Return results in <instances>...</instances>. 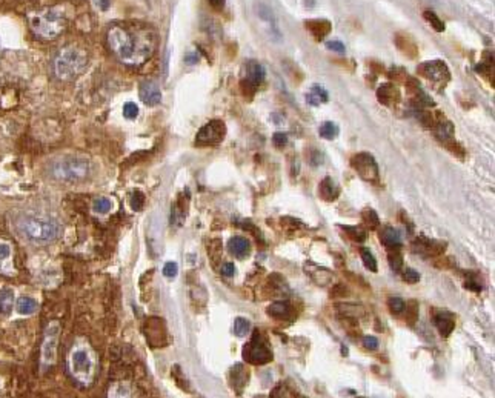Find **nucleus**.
Wrapping results in <instances>:
<instances>
[{
    "instance_id": "obj_1",
    "label": "nucleus",
    "mask_w": 495,
    "mask_h": 398,
    "mask_svg": "<svg viewBox=\"0 0 495 398\" xmlns=\"http://www.w3.org/2000/svg\"><path fill=\"white\" fill-rule=\"evenodd\" d=\"M106 40L116 57L129 66L143 65L158 43L157 34L151 26L137 23L113 25L106 34Z\"/></svg>"
},
{
    "instance_id": "obj_2",
    "label": "nucleus",
    "mask_w": 495,
    "mask_h": 398,
    "mask_svg": "<svg viewBox=\"0 0 495 398\" xmlns=\"http://www.w3.org/2000/svg\"><path fill=\"white\" fill-rule=\"evenodd\" d=\"M29 28L35 37L42 40H54L66 28V14L60 6L43 8L28 15Z\"/></svg>"
},
{
    "instance_id": "obj_3",
    "label": "nucleus",
    "mask_w": 495,
    "mask_h": 398,
    "mask_svg": "<svg viewBox=\"0 0 495 398\" xmlns=\"http://www.w3.org/2000/svg\"><path fill=\"white\" fill-rule=\"evenodd\" d=\"M22 237L32 245H48L59 237L60 228L56 220L45 215H23L19 222Z\"/></svg>"
},
{
    "instance_id": "obj_4",
    "label": "nucleus",
    "mask_w": 495,
    "mask_h": 398,
    "mask_svg": "<svg viewBox=\"0 0 495 398\" xmlns=\"http://www.w3.org/2000/svg\"><path fill=\"white\" fill-rule=\"evenodd\" d=\"M88 65V54L77 46L62 48L52 62V71L59 80L69 82L79 77Z\"/></svg>"
},
{
    "instance_id": "obj_5",
    "label": "nucleus",
    "mask_w": 495,
    "mask_h": 398,
    "mask_svg": "<svg viewBox=\"0 0 495 398\" xmlns=\"http://www.w3.org/2000/svg\"><path fill=\"white\" fill-rule=\"evenodd\" d=\"M68 371L76 382L88 386L94 378L96 372V360L90 346L85 343H77L69 351L68 355Z\"/></svg>"
},
{
    "instance_id": "obj_6",
    "label": "nucleus",
    "mask_w": 495,
    "mask_h": 398,
    "mask_svg": "<svg viewBox=\"0 0 495 398\" xmlns=\"http://www.w3.org/2000/svg\"><path fill=\"white\" fill-rule=\"evenodd\" d=\"M91 172V163L85 157L69 155L57 158L51 165V175L62 182H80Z\"/></svg>"
},
{
    "instance_id": "obj_7",
    "label": "nucleus",
    "mask_w": 495,
    "mask_h": 398,
    "mask_svg": "<svg viewBox=\"0 0 495 398\" xmlns=\"http://www.w3.org/2000/svg\"><path fill=\"white\" fill-rule=\"evenodd\" d=\"M243 360L254 366H263L272 361V351L260 329H255L249 343L243 346Z\"/></svg>"
},
{
    "instance_id": "obj_8",
    "label": "nucleus",
    "mask_w": 495,
    "mask_h": 398,
    "mask_svg": "<svg viewBox=\"0 0 495 398\" xmlns=\"http://www.w3.org/2000/svg\"><path fill=\"white\" fill-rule=\"evenodd\" d=\"M351 166L360 175L362 180H365V182L372 183V185H377L380 182V168L372 154L359 152L356 155H352Z\"/></svg>"
},
{
    "instance_id": "obj_9",
    "label": "nucleus",
    "mask_w": 495,
    "mask_h": 398,
    "mask_svg": "<svg viewBox=\"0 0 495 398\" xmlns=\"http://www.w3.org/2000/svg\"><path fill=\"white\" fill-rule=\"evenodd\" d=\"M60 337V324L57 321H51L46 329H45V337H43V345H42V368H51L56 363L57 360V343Z\"/></svg>"
},
{
    "instance_id": "obj_10",
    "label": "nucleus",
    "mask_w": 495,
    "mask_h": 398,
    "mask_svg": "<svg viewBox=\"0 0 495 398\" xmlns=\"http://www.w3.org/2000/svg\"><path fill=\"white\" fill-rule=\"evenodd\" d=\"M417 72L424 77L426 80H429L431 83H434L435 86L443 89L448 82L451 80V72L448 65L443 60H431V62H423L418 65Z\"/></svg>"
},
{
    "instance_id": "obj_11",
    "label": "nucleus",
    "mask_w": 495,
    "mask_h": 398,
    "mask_svg": "<svg viewBox=\"0 0 495 398\" xmlns=\"http://www.w3.org/2000/svg\"><path fill=\"white\" fill-rule=\"evenodd\" d=\"M226 137V125L223 120H211L199 130L196 135V144L200 148L217 146Z\"/></svg>"
},
{
    "instance_id": "obj_12",
    "label": "nucleus",
    "mask_w": 495,
    "mask_h": 398,
    "mask_svg": "<svg viewBox=\"0 0 495 398\" xmlns=\"http://www.w3.org/2000/svg\"><path fill=\"white\" fill-rule=\"evenodd\" d=\"M264 76H266V72H264V68L258 62H254V60L248 62L245 65V79L240 82L243 96L251 100L257 91L258 85L263 83Z\"/></svg>"
},
{
    "instance_id": "obj_13",
    "label": "nucleus",
    "mask_w": 495,
    "mask_h": 398,
    "mask_svg": "<svg viewBox=\"0 0 495 398\" xmlns=\"http://www.w3.org/2000/svg\"><path fill=\"white\" fill-rule=\"evenodd\" d=\"M412 246L418 254H421L424 257H438L443 254L446 249V243L435 242V240H431L426 237H418Z\"/></svg>"
},
{
    "instance_id": "obj_14",
    "label": "nucleus",
    "mask_w": 495,
    "mask_h": 398,
    "mask_svg": "<svg viewBox=\"0 0 495 398\" xmlns=\"http://www.w3.org/2000/svg\"><path fill=\"white\" fill-rule=\"evenodd\" d=\"M305 274H308V277L318 286H328L334 280V274L328 267L318 266L312 262L305 263Z\"/></svg>"
},
{
    "instance_id": "obj_15",
    "label": "nucleus",
    "mask_w": 495,
    "mask_h": 398,
    "mask_svg": "<svg viewBox=\"0 0 495 398\" xmlns=\"http://www.w3.org/2000/svg\"><path fill=\"white\" fill-rule=\"evenodd\" d=\"M138 96H140V100L143 102L145 105L148 106H155L160 103L162 100V91H160V88H158V85L155 82H143L140 85V89H138Z\"/></svg>"
},
{
    "instance_id": "obj_16",
    "label": "nucleus",
    "mask_w": 495,
    "mask_h": 398,
    "mask_svg": "<svg viewBox=\"0 0 495 398\" xmlns=\"http://www.w3.org/2000/svg\"><path fill=\"white\" fill-rule=\"evenodd\" d=\"M377 99L381 105L384 106H395L401 100L400 89L394 83H383L377 89Z\"/></svg>"
},
{
    "instance_id": "obj_17",
    "label": "nucleus",
    "mask_w": 495,
    "mask_h": 398,
    "mask_svg": "<svg viewBox=\"0 0 495 398\" xmlns=\"http://www.w3.org/2000/svg\"><path fill=\"white\" fill-rule=\"evenodd\" d=\"M305 28L309 31L314 40L322 42L329 35V32L332 29V23L326 19H309V20H305Z\"/></svg>"
},
{
    "instance_id": "obj_18",
    "label": "nucleus",
    "mask_w": 495,
    "mask_h": 398,
    "mask_svg": "<svg viewBox=\"0 0 495 398\" xmlns=\"http://www.w3.org/2000/svg\"><path fill=\"white\" fill-rule=\"evenodd\" d=\"M228 251L231 252L236 259L243 260V259H248L251 256V243L248 239L240 237V235H236V237H233L231 240H229Z\"/></svg>"
},
{
    "instance_id": "obj_19",
    "label": "nucleus",
    "mask_w": 495,
    "mask_h": 398,
    "mask_svg": "<svg viewBox=\"0 0 495 398\" xmlns=\"http://www.w3.org/2000/svg\"><path fill=\"white\" fill-rule=\"evenodd\" d=\"M432 130H434L435 137L440 141H443L445 144L454 138V131H455L454 130V125L448 119H445L443 116H440V114H438V117H437V120H435V123L432 126Z\"/></svg>"
},
{
    "instance_id": "obj_20",
    "label": "nucleus",
    "mask_w": 495,
    "mask_h": 398,
    "mask_svg": "<svg viewBox=\"0 0 495 398\" xmlns=\"http://www.w3.org/2000/svg\"><path fill=\"white\" fill-rule=\"evenodd\" d=\"M394 42H395V46L404 54V56H408L409 59H415L418 56V46L415 45V42H414V39L411 37V35L404 34V32H397Z\"/></svg>"
},
{
    "instance_id": "obj_21",
    "label": "nucleus",
    "mask_w": 495,
    "mask_h": 398,
    "mask_svg": "<svg viewBox=\"0 0 495 398\" xmlns=\"http://www.w3.org/2000/svg\"><path fill=\"white\" fill-rule=\"evenodd\" d=\"M434 323H435V326H437L440 335L445 337V338H448L452 334L454 328H455V318H454V315L449 314V312H446V311L437 312L434 315Z\"/></svg>"
},
{
    "instance_id": "obj_22",
    "label": "nucleus",
    "mask_w": 495,
    "mask_h": 398,
    "mask_svg": "<svg viewBox=\"0 0 495 398\" xmlns=\"http://www.w3.org/2000/svg\"><path fill=\"white\" fill-rule=\"evenodd\" d=\"M318 195H320L325 202H334V200H337L340 195V188L331 177H325L320 182V185H318Z\"/></svg>"
},
{
    "instance_id": "obj_23",
    "label": "nucleus",
    "mask_w": 495,
    "mask_h": 398,
    "mask_svg": "<svg viewBox=\"0 0 495 398\" xmlns=\"http://www.w3.org/2000/svg\"><path fill=\"white\" fill-rule=\"evenodd\" d=\"M266 314L275 320H285L292 317V306L288 301H275L266 307Z\"/></svg>"
},
{
    "instance_id": "obj_24",
    "label": "nucleus",
    "mask_w": 495,
    "mask_h": 398,
    "mask_svg": "<svg viewBox=\"0 0 495 398\" xmlns=\"http://www.w3.org/2000/svg\"><path fill=\"white\" fill-rule=\"evenodd\" d=\"M380 240L386 248H391V249H400V246H401V235L392 226H386L381 229Z\"/></svg>"
},
{
    "instance_id": "obj_25",
    "label": "nucleus",
    "mask_w": 495,
    "mask_h": 398,
    "mask_svg": "<svg viewBox=\"0 0 495 398\" xmlns=\"http://www.w3.org/2000/svg\"><path fill=\"white\" fill-rule=\"evenodd\" d=\"M248 377H249V374H248V371L245 369L243 365H236L231 371V386L234 388V391L240 395L242 391L245 389L246 383H248Z\"/></svg>"
},
{
    "instance_id": "obj_26",
    "label": "nucleus",
    "mask_w": 495,
    "mask_h": 398,
    "mask_svg": "<svg viewBox=\"0 0 495 398\" xmlns=\"http://www.w3.org/2000/svg\"><path fill=\"white\" fill-rule=\"evenodd\" d=\"M305 99H306V103L311 105V106H320L322 103H326V102H328L329 96H328L326 89H325L323 86H320V85H314V86H311L309 93L305 96Z\"/></svg>"
},
{
    "instance_id": "obj_27",
    "label": "nucleus",
    "mask_w": 495,
    "mask_h": 398,
    "mask_svg": "<svg viewBox=\"0 0 495 398\" xmlns=\"http://www.w3.org/2000/svg\"><path fill=\"white\" fill-rule=\"evenodd\" d=\"M14 306V292L11 289L0 291V317H8Z\"/></svg>"
},
{
    "instance_id": "obj_28",
    "label": "nucleus",
    "mask_w": 495,
    "mask_h": 398,
    "mask_svg": "<svg viewBox=\"0 0 495 398\" xmlns=\"http://www.w3.org/2000/svg\"><path fill=\"white\" fill-rule=\"evenodd\" d=\"M268 287H269L271 295H277V294H283V292H288L289 291L286 280L283 278L281 275H278V274L269 275V278H268Z\"/></svg>"
},
{
    "instance_id": "obj_29",
    "label": "nucleus",
    "mask_w": 495,
    "mask_h": 398,
    "mask_svg": "<svg viewBox=\"0 0 495 398\" xmlns=\"http://www.w3.org/2000/svg\"><path fill=\"white\" fill-rule=\"evenodd\" d=\"M15 307H17V312H19V314H22V315H31V314H34L35 311H37L39 304H37V301H35L34 298H31V297H20L19 300H17Z\"/></svg>"
},
{
    "instance_id": "obj_30",
    "label": "nucleus",
    "mask_w": 495,
    "mask_h": 398,
    "mask_svg": "<svg viewBox=\"0 0 495 398\" xmlns=\"http://www.w3.org/2000/svg\"><path fill=\"white\" fill-rule=\"evenodd\" d=\"M12 256V249L6 242H0V272L11 274L9 270V260Z\"/></svg>"
},
{
    "instance_id": "obj_31",
    "label": "nucleus",
    "mask_w": 495,
    "mask_h": 398,
    "mask_svg": "<svg viewBox=\"0 0 495 398\" xmlns=\"http://www.w3.org/2000/svg\"><path fill=\"white\" fill-rule=\"evenodd\" d=\"M342 229L346 231V234L349 235V237H351L354 242H357V243H365V242H366L368 232H366L363 228H360V226H348V225H343Z\"/></svg>"
},
{
    "instance_id": "obj_32",
    "label": "nucleus",
    "mask_w": 495,
    "mask_h": 398,
    "mask_svg": "<svg viewBox=\"0 0 495 398\" xmlns=\"http://www.w3.org/2000/svg\"><path fill=\"white\" fill-rule=\"evenodd\" d=\"M113 209V202L110 200V198H106V197H99L94 200L93 203V211L99 215H106V214H110Z\"/></svg>"
},
{
    "instance_id": "obj_33",
    "label": "nucleus",
    "mask_w": 495,
    "mask_h": 398,
    "mask_svg": "<svg viewBox=\"0 0 495 398\" xmlns=\"http://www.w3.org/2000/svg\"><path fill=\"white\" fill-rule=\"evenodd\" d=\"M362 220L368 226V229H372V231H375L378 228V225H380L377 212L374 209H369V208L362 212Z\"/></svg>"
},
{
    "instance_id": "obj_34",
    "label": "nucleus",
    "mask_w": 495,
    "mask_h": 398,
    "mask_svg": "<svg viewBox=\"0 0 495 398\" xmlns=\"http://www.w3.org/2000/svg\"><path fill=\"white\" fill-rule=\"evenodd\" d=\"M320 135L326 140H334L339 135V126L334 122H325L320 126Z\"/></svg>"
},
{
    "instance_id": "obj_35",
    "label": "nucleus",
    "mask_w": 495,
    "mask_h": 398,
    "mask_svg": "<svg viewBox=\"0 0 495 398\" xmlns=\"http://www.w3.org/2000/svg\"><path fill=\"white\" fill-rule=\"evenodd\" d=\"M360 256H362V262L365 265V267H368L371 272H377V260L372 256V252L366 248L360 249Z\"/></svg>"
},
{
    "instance_id": "obj_36",
    "label": "nucleus",
    "mask_w": 495,
    "mask_h": 398,
    "mask_svg": "<svg viewBox=\"0 0 495 398\" xmlns=\"http://www.w3.org/2000/svg\"><path fill=\"white\" fill-rule=\"evenodd\" d=\"M475 71L479 72V74H483V76H492V72H494V63H492V54L486 52L485 54V59L483 62H480L479 65L475 66Z\"/></svg>"
},
{
    "instance_id": "obj_37",
    "label": "nucleus",
    "mask_w": 495,
    "mask_h": 398,
    "mask_svg": "<svg viewBox=\"0 0 495 398\" xmlns=\"http://www.w3.org/2000/svg\"><path fill=\"white\" fill-rule=\"evenodd\" d=\"M251 329V323L248 318H243V317H237L234 320V334L237 337H245L248 332H249Z\"/></svg>"
},
{
    "instance_id": "obj_38",
    "label": "nucleus",
    "mask_w": 495,
    "mask_h": 398,
    "mask_svg": "<svg viewBox=\"0 0 495 398\" xmlns=\"http://www.w3.org/2000/svg\"><path fill=\"white\" fill-rule=\"evenodd\" d=\"M423 15H424V19H426L428 22H429V25L437 31V32H443L445 31V23L443 22H441V19H440V17L434 12V11H424L423 12Z\"/></svg>"
},
{
    "instance_id": "obj_39",
    "label": "nucleus",
    "mask_w": 495,
    "mask_h": 398,
    "mask_svg": "<svg viewBox=\"0 0 495 398\" xmlns=\"http://www.w3.org/2000/svg\"><path fill=\"white\" fill-rule=\"evenodd\" d=\"M387 306H389V311H391L394 315H400L403 314L404 311V307H406V303L403 298L400 297H391L387 300Z\"/></svg>"
},
{
    "instance_id": "obj_40",
    "label": "nucleus",
    "mask_w": 495,
    "mask_h": 398,
    "mask_svg": "<svg viewBox=\"0 0 495 398\" xmlns=\"http://www.w3.org/2000/svg\"><path fill=\"white\" fill-rule=\"evenodd\" d=\"M339 309L343 314V317H349V318H357L359 315L363 314L362 307L360 306H354V304H342Z\"/></svg>"
},
{
    "instance_id": "obj_41",
    "label": "nucleus",
    "mask_w": 495,
    "mask_h": 398,
    "mask_svg": "<svg viewBox=\"0 0 495 398\" xmlns=\"http://www.w3.org/2000/svg\"><path fill=\"white\" fill-rule=\"evenodd\" d=\"M387 262H389V266H391V269L394 270V272H398L400 269H403V259L400 256L398 249H392V252L387 257Z\"/></svg>"
},
{
    "instance_id": "obj_42",
    "label": "nucleus",
    "mask_w": 495,
    "mask_h": 398,
    "mask_svg": "<svg viewBox=\"0 0 495 398\" xmlns=\"http://www.w3.org/2000/svg\"><path fill=\"white\" fill-rule=\"evenodd\" d=\"M208 252H209V256L212 259V262H216L217 259L222 257V242L219 239H214V240H211V243L206 246Z\"/></svg>"
},
{
    "instance_id": "obj_43",
    "label": "nucleus",
    "mask_w": 495,
    "mask_h": 398,
    "mask_svg": "<svg viewBox=\"0 0 495 398\" xmlns=\"http://www.w3.org/2000/svg\"><path fill=\"white\" fill-rule=\"evenodd\" d=\"M403 312H406V321H408L409 324H414V321H415L417 317H418V304H417L415 301H411L409 306L406 304V307H404V311H403Z\"/></svg>"
},
{
    "instance_id": "obj_44",
    "label": "nucleus",
    "mask_w": 495,
    "mask_h": 398,
    "mask_svg": "<svg viewBox=\"0 0 495 398\" xmlns=\"http://www.w3.org/2000/svg\"><path fill=\"white\" fill-rule=\"evenodd\" d=\"M138 116V106L134 102H126L123 105V117L128 120H134Z\"/></svg>"
},
{
    "instance_id": "obj_45",
    "label": "nucleus",
    "mask_w": 495,
    "mask_h": 398,
    "mask_svg": "<svg viewBox=\"0 0 495 398\" xmlns=\"http://www.w3.org/2000/svg\"><path fill=\"white\" fill-rule=\"evenodd\" d=\"M129 202H131V208L134 211H140L141 208H143V205H145V195L141 194L140 191H134L131 194V200Z\"/></svg>"
},
{
    "instance_id": "obj_46",
    "label": "nucleus",
    "mask_w": 495,
    "mask_h": 398,
    "mask_svg": "<svg viewBox=\"0 0 495 398\" xmlns=\"http://www.w3.org/2000/svg\"><path fill=\"white\" fill-rule=\"evenodd\" d=\"M403 280L406 283H409V284H414V283H418L420 280V274L417 272V270L411 269V267H406L403 270Z\"/></svg>"
},
{
    "instance_id": "obj_47",
    "label": "nucleus",
    "mask_w": 495,
    "mask_h": 398,
    "mask_svg": "<svg viewBox=\"0 0 495 398\" xmlns=\"http://www.w3.org/2000/svg\"><path fill=\"white\" fill-rule=\"evenodd\" d=\"M465 287H466V289H471V291H474V292H480V291H482V284L479 283V278H477L474 274H468V278H466Z\"/></svg>"
},
{
    "instance_id": "obj_48",
    "label": "nucleus",
    "mask_w": 495,
    "mask_h": 398,
    "mask_svg": "<svg viewBox=\"0 0 495 398\" xmlns=\"http://www.w3.org/2000/svg\"><path fill=\"white\" fill-rule=\"evenodd\" d=\"M289 141L288 138V134L286 133H275L272 135V144L275 148H283V146H286Z\"/></svg>"
},
{
    "instance_id": "obj_49",
    "label": "nucleus",
    "mask_w": 495,
    "mask_h": 398,
    "mask_svg": "<svg viewBox=\"0 0 495 398\" xmlns=\"http://www.w3.org/2000/svg\"><path fill=\"white\" fill-rule=\"evenodd\" d=\"M177 272H179V265H177L175 262H168L163 266V275L166 278H174L177 275Z\"/></svg>"
},
{
    "instance_id": "obj_50",
    "label": "nucleus",
    "mask_w": 495,
    "mask_h": 398,
    "mask_svg": "<svg viewBox=\"0 0 495 398\" xmlns=\"http://www.w3.org/2000/svg\"><path fill=\"white\" fill-rule=\"evenodd\" d=\"M363 346L368 349V351H377L378 348V340L372 335H366L363 338Z\"/></svg>"
},
{
    "instance_id": "obj_51",
    "label": "nucleus",
    "mask_w": 495,
    "mask_h": 398,
    "mask_svg": "<svg viewBox=\"0 0 495 398\" xmlns=\"http://www.w3.org/2000/svg\"><path fill=\"white\" fill-rule=\"evenodd\" d=\"M323 161H325V155H323L320 151L314 149V151H312V155L309 157V163H311L312 166H320V165L323 163Z\"/></svg>"
},
{
    "instance_id": "obj_52",
    "label": "nucleus",
    "mask_w": 495,
    "mask_h": 398,
    "mask_svg": "<svg viewBox=\"0 0 495 398\" xmlns=\"http://www.w3.org/2000/svg\"><path fill=\"white\" fill-rule=\"evenodd\" d=\"M349 295V291H348V287L345 284H337V286H334L332 289V297H346Z\"/></svg>"
},
{
    "instance_id": "obj_53",
    "label": "nucleus",
    "mask_w": 495,
    "mask_h": 398,
    "mask_svg": "<svg viewBox=\"0 0 495 398\" xmlns=\"http://www.w3.org/2000/svg\"><path fill=\"white\" fill-rule=\"evenodd\" d=\"M220 272L223 277H233L236 274V266L233 263H225L220 269Z\"/></svg>"
},
{
    "instance_id": "obj_54",
    "label": "nucleus",
    "mask_w": 495,
    "mask_h": 398,
    "mask_svg": "<svg viewBox=\"0 0 495 398\" xmlns=\"http://www.w3.org/2000/svg\"><path fill=\"white\" fill-rule=\"evenodd\" d=\"M326 48L331 49V51H335V52H345V45L339 40H331L326 43Z\"/></svg>"
},
{
    "instance_id": "obj_55",
    "label": "nucleus",
    "mask_w": 495,
    "mask_h": 398,
    "mask_svg": "<svg viewBox=\"0 0 495 398\" xmlns=\"http://www.w3.org/2000/svg\"><path fill=\"white\" fill-rule=\"evenodd\" d=\"M208 3L214 11L220 12V11H223V8L226 5V0H208Z\"/></svg>"
},
{
    "instance_id": "obj_56",
    "label": "nucleus",
    "mask_w": 495,
    "mask_h": 398,
    "mask_svg": "<svg viewBox=\"0 0 495 398\" xmlns=\"http://www.w3.org/2000/svg\"><path fill=\"white\" fill-rule=\"evenodd\" d=\"M94 5L100 11H108L110 6H111V0H94Z\"/></svg>"
},
{
    "instance_id": "obj_57",
    "label": "nucleus",
    "mask_w": 495,
    "mask_h": 398,
    "mask_svg": "<svg viewBox=\"0 0 495 398\" xmlns=\"http://www.w3.org/2000/svg\"><path fill=\"white\" fill-rule=\"evenodd\" d=\"M185 60H186V63H189V65H192V63H197V62H199V54H197V52L186 54Z\"/></svg>"
},
{
    "instance_id": "obj_58",
    "label": "nucleus",
    "mask_w": 495,
    "mask_h": 398,
    "mask_svg": "<svg viewBox=\"0 0 495 398\" xmlns=\"http://www.w3.org/2000/svg\"><path fill=\"white\" fill-rule=\"evenodd\" d=\"M342 354H345V357L348 355V349H346V348H343V346H342Z\"/></svg>"
}]
</instances>
